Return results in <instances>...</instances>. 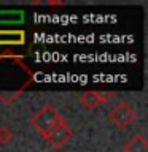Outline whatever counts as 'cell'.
Instances as JSON below:
<instances>
[{
    "instance_id": "obj_1",
    "label": "cell",
    "mask_w": 148,
    "mask_h": 152,
    "mask_svg": "<svg viewBox=\"0 0 148 152\" xmlns=\"http://www.w3.org/2000/svg\"><path fill=\"white\" fill-rule=\"evenodd\" d=\"M64 117L53 104H45L41 106L38 111L33 114V117L30 119V125L45 138L46 135L54 130L56 127H59L61 124H64Z\"/></svg>"
},
{
    "instance_id": "obj_2",
    "label": "cell",
    "mask_w": 148,
    "mask_h": 152,
    "mask_svg": "<svg viewBox=\"0 0 148 152\" xmlns=\"http://www.w3.org/2000/svg\"><path fill=\"white\" fill-rule=\"evenodd\" d=\"M107 119L116 128H127L137 119V111L127 102H119L116 106L108 111Z\"/></svg>"
},
{
    "instance_id": "obj_3",
    "label": "cell",
    "mask_w": 148,
    "mask_h": 152,
    "mask_svg": "<svg viewBox=\"0 0 148 152\" xmlns=\"http://www.w3.org/2000/svg\"><path fill=\"white\" fill-rule=\"evenodd\" d=\"M112 98H115V92L104 94V92H97V90H88V92L80 95V104L88 111H94L99 106L110 102Z\"/></svg>"
},
{
    "instance_id": "obj_4",
    "label": "cell",
    "mask_w": 148,
    "mask_h": 152,
    "mask_svg": "<svg viewBox=\"0 0 148 152\" xmlns=\"http://www.w3.org/2000/svg\"><path fill=\"white\" fill-rule=\"evenodd\" d=\"M73 136H75V132L64 122V124H61L59 127H56L54 130L50 133V135H46L45 140L50 142V144L54 147V149L59 151V149H62V147H64Z\"/></svg>"
},
{
    "instance_id": "obj_5",
    "label": "cell",
    "mask_w": 148,
    "mask_h": 152,
    "mask_svg": "<svg viewBox=\"0 0 148 152\" xmlns=\"http://www.w3.org/2000/svg\"><path fill=\"white\" fill-rule=\"evenodd\" d=\"M123 152H148V141L145 135L137 133L123 146Z\"/></svg>"
},
{
    "instance_id": "obj_6",
    "label": "cell",
    "mask_w": 148,
    "mask_h": 152,
    "mask_svg": "<svg viewBox=\"0 0 148 152\" xmlns=\"http://www.w3.org/2000/svg\"><path fill=\"white\" fill-rule=\"evenodd\" d=\"M26 41V33L21 30H0V45H21Z\"/></svg>"
},
{
    "instance_id": "obj_7",
    "label": "cell",
    "mask_w": 148,
    "mask_h": 152,
    "mask_svg": "<svg viewBox=\"0 0 148 152\" xmlns=\"http://www.w3.org/2000/svg\"><path fill=\"white\" fill-rule=\"evenodd\" d=\"M14 140V133L11 128L2 125L0 127V144H8V142H11Z\"/></svg>"
},
{
    "instance_id": "obj_8",
    "label": "cell",
    "mask_w": 148,
    "mask_h": 152,
    "mask_svg": "<svg viewBox=\"0 0 148 152\" xmlns=\"http://www.w3.org/2000/svg\"><path fill=\"white\" fill-rule=\"evenodd\" d=\"M45 5H51V7H62L65 5V2H53V0H48V2H43Z\"/></svg>"
}]
</instances>
